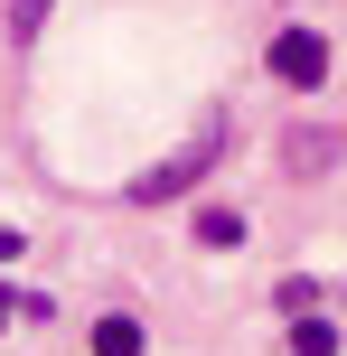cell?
Instances as JSON below:
<instances>
[{
  "label": "cell",
  "mask_w": 347,
  "mask_h": 356,
  "mask_svg": "<svg viewBox=\"0 0 347 356\" xmlns=\"http://www.w3.org/2000/svg\"><path fill=\"white\" fill-rule=\"evenodd\" d=\"M38 19H47V0H10V38H38Z\"/></svg>",
  "instance_id": "ba28073f"
},
{
  "label": "cell",
  "mask_w": 347,
  "mask_h": 356,
  "mask_svg": "<svg viewBox=\"0 0 347 356\" xmlns=\"http://www.w3.org/2000/svg\"><path fill=\"white\" fill-rule=\"evenodd\" d=\"M197 244L235 253V244H244V216H235V207H197Z\"/></svg>",
  "instance_id": "277c9868"
},
{
  "label": "cell",
  "mask_w": 347,
  "mask_h": 356,
  "mask_svg": "<svg viewBox=\"0 0 347 356\" xmlns=\"http://www.w3.org/2000/svg\"><path fill=\"white\" fill-rule=\"evenodd\" d=\"M10 309H19V291H0V328H10Z\"/></svg>",
  "instance_id": "9c48e42d"
},
{
  "label": "cell",
  "mask_w": 347,
  "mask_h": 356,
  "mask_svg": "<svg viewBox=\"0 0 347 356\" xmlns=\"http://www.w3.org/2000/svg\"><path fill=\"white\" fill-rule=\"evenodd\" d=\"M216 160H225V122H207V141H188L179 160H160V169H141V178H131V207H169V197H188Z\"/></svg>",
  "instance_id": "6da1fadb"
},
{
  "label": "cell",
  "mask_w": 347,
  "mask_h": 356,
  "mask_svg": "<svg viewBox=\"0 0 347 356\" xmlns=\"http://www.w3.org/2000/svg\"><path fill=\"white\" fill-rule=\"evenodd\" d=\"M291 356H338V328L319 319V309H300L291 319Z\"/></svg>",
  "instance_id": "8992f818"
},
{
  "label": "cell",
  "mask_w": 347,
  "mask_h": 356,
  "mask_svg": "<svg viewBox=\"0 0 347 356\" xmlns=\"http://www.w3.org/2000/svg\"><path fill=\"white\" fill-rule=\"evenodd\" d=\"M282 150H291V169L310 178V169H329V160H338L347 141H338V131H291V141H282Z\"/></svg>",
  "instance_id": "3957f363"
},
{
  "label": "cell",
  "mask_w": 347,
  "mask_h": 356,
  "mask_svg": "<svg viewBox=\"0 0 347 356\" xmlns=\"http://www.w3.org/2000/svg\"><path fill=\"white\" fill-rule=\"evenodd\" d=\"M263 66H273L291 94H310V85H329V38H319V29H273Z\"/></svg>",
  "instance_id": "7a4b0ae2"
},
{
  "label": "cell",
  "mask_w": 347,
  "mask_h": 356,
  "mask_svg": "<svg viewBox=\"0 0 347 356\" xmlns=\"http://www.w3.org/2000/svg\"><path fill=\"white\" fill-rule=\"evenodd\" d=\"M273 309H282V319H300V309H319V282H282V291H273Z\"/></svg>",
  "instance_id": "52a82bcc"
},
{
  "label": "cell",
  "mask_w": 347,
  "mask_h": 356,
  "mask_svg": "<svg viewBox=\"0 0 347 356\" xmlns=\"http://www.w3.org/2000/svg\"><path fill=\"white\" fill-rule=\"evenodd\" d=\"M94 356H141V319H122V309L94 319Z\"/></svg>",
  "instance_id": "5b68a950"
}]
</instances>
